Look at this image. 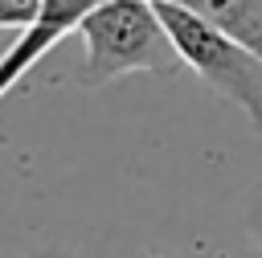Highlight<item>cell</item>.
Instances as JSON below:
<instances>
[{"mask_svg": "<svg viewBox=\"0 0 262 258\" xmlns=\"http://www.w3.org/2000/svg\"><path fill=\"white\" fill-rule=\"evenodd\" d=\"M74 33L82 37V86H106L123 74H180L151 0H102L74 25Z\"/></svg>", "mask_w": 262, "mask_h": 258, "instance_id": "1", "label": "cell"}, {"mask_svg": "<svg viewBox=\"0 0 262 258\" xmlns=\"http://www.w3.org/2000/svg\"><path fill=\"white\" fill-rule=\"evenodd\" d=\"M164 37L180 61V70H192L209 90H217L221 98H229L262 135V61L242 49L237 41H229L225 33L209 29L205 20H196L192 12L168 4V0H151Z\"/></svg>", "mask_w": 262, "mask_h": 258, "instance_id": "2", "label": "cell"}, {"mask_svg": "<svg viewBox=\"0 0 262 258\" xmlns=\"http://www.w3.org/2000/svg\"><path fill=\"white\" fill-rule=\"evenodd\" d=\"M262 61V0H168Z\"/></svg>", "mask_w": 262, "mask_h": 258, "instance_id": "3", "label": "cell"}, {"mask_svg": "<svg viewBox=\"0 0 262 258\" xmlns=\"http://www.w3.org/2000/svg\"><path fill=\"white\" fill-rule=\"evenodd\" d=\"M37 16H41V0H0V29L25 33L29 25H37Z\"/></svg>", "mask_w": 262, "mask_h": 258, "instance_id": "4", "label": "cell"}, {"mask_svg": "<svg viewBox=\"0 0 262 258\" xmlns=\"http://www.w3.org/2000/svg\"><path fill=\"white\" fill-rule=\"evenodd\" d=\"M246 229L254 233V242H262V197L246 209Z\"/></svg>", "mask_w": 262, "mask_h": 258, "instance_id": "5", "label": "cell"}, {"mask_svg": "<svg viewBox=\"0 0 262 258\" xmlns=\"http://www.w3.org/2000/svg\"><path fill=\"white\" fill-rule=\"evenodd\" d=\"M20 258H66L61 250H37V254H20Z\"/></svg>", "mask_w": 262, "mask_h": 258, "instance_id": "6", "label": "cell"}]
</instances>
